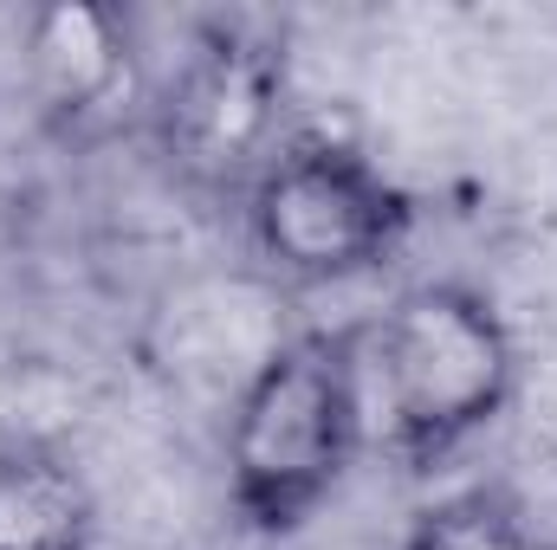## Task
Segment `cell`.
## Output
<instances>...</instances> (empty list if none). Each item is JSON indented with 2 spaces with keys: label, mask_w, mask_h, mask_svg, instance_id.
I'll use <instances>...</instances> for the list:
<instances>
[{
  "label": "cell",
  "mask_w": 557,
  "mask_h": 550,
  "mask_svg": "<svg viewBox=\"0 0 557 550\" xmlns=\"http://www.w3.org/2000/svg\"><path fill=\"white\" fill-rule=\"evenodd\" d=\"M357 402L370 453L434 473L473 447L519 396V343L506 311L467 278H421L376 317L350 324Z\"/></svg>",
  "instance_id": "cell-1"
},
{
  "label": "cell",
  "mask_w": 557,
  "mask_h": 550,
  "mask_svg": "<svg viewBox=\"0 0 557 550\" xmlns=\"http://www.w3.org/2000/svg\"><path fill=\"white\" fill-rule=\"evenodd\" d=\"M370 453L350 324L292 330L240 376L221 427V486L247 538L305 532Z\"/></svg>",
  "instance_id": "cell-2"
},
{
  "label": "cell",
  "mask_w": 557,
  "mask_h": 550,
  "mask_svg": "<svg viewBox=\"0 0 557 550\" xmlns=\"http://www.w3.org/2000/svg\"><path fill=\"white\" fill-rule=\"evenodd\" d=\"M247 247L273 285L324 291L396 266L416 234V195L350 137L298 130L240 195Z\"/></svg>",
  "instance_id": "cell-3"
},
{
  "label": "cell",
  "mask_w": 557,
  "mask_h": 550,
  "mask_svg": "<svg viewBox=\"0 0 557 550\" xmlns=\"http://www.w3.org/2000/svg\"><path fill=\"white\" fill-rule=\"evenodd\" d=\"M156 142L195 188L247 195L285 149V52L247 26H201L156 98Z\"/></svg>",
  "instance_id": "cell-4"
},
{
  "label": "cell",
  "mask_w": 557,
  "mask_h": 550,
  "mask_svg": "<svg viewBox=\"0 0 557 550\" xmlns=\"http://www.w3.org/2000/svg\"><path fill=\"white\" fill-rule=\"evenodd\" d=\"M20 72L46 117L91 124L137 91V46L111 7L52 0V7H33L20 26Z\"/></svg>",
  "instance_id": "cell-5"
},
{
  "label": "cell",
  "mask_w": 557,
  "mask_h": 550,
  "mask_svg": "<svg viewBox=\"0 0 557 550\" xmlns=\"http://www.w3.org/2000/svg\"><path fill=\"white\" fill-rule=\"evenodd\" d=\"M98 499L72 453L46 440L0 447V550H91Z\"/></svg>",
  "instance_id": "cell-6"
},
{
  "label": "cell",
  "mask_w": 557,
  "mask_h": 550,
  "mask_svg": "<svg viewBox=\"0 0 557 550\" xmlns=\"http://www.w3.org/2000/svg\"><path fill=\"white\" fill-rule=\"evenodd\" d=\"M396 550H552L512 499L473 486V492H447L434 505H421L403 532Z\"/></svg>",
  "instance_id": "cell-7"
},
{
  "label": "cell",
  "mask_w": 557,
  "mask_h": 550,
  "mask_svg": "<svg viewBox=\"0 0 557 550\" xmlns=\"http://www.w3.org/2000/svg\"><path fill=\"white\" fill-rule=\"evenodd\" d=\"M552 550H557V545H552Z\"/></svg>",
  "instance_id": "cell-8"
}]
</instances>
